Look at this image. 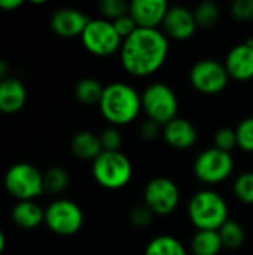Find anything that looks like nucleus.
<instances>
[{
    "mask_svg": "<svg viewBox=\"0 0 253 255\" xmlns=\"http://www.w3.org/2000/svg\"><path fill=\"white\" fill-rule=\"evenodd\" d=\"M170 40L160 28H137L124 39L119 57L124 70L136 78L157 73L167 61Z\"/></svg>",
    "mask_w": 253,
    "mask_h": 255,
    "instance_id": "f257e3e1",
    "label": "nucleus"
},
{
    "mask_svg": "<svg viewBox=\"0 0 253 255\" xmlns=\"http://www.w3.org/2000/svg\"><path fill=\"white\" fill-rule=\"evenodd\" d=\"M98 108L110 126L124 127L140 115L142 94L125 82H112L104 87Z\"/></svg>",
    "mask_w": 253,
    "mask_h": 255,
    "instance_id": "f03ea898",
    "label": "nucleus"
},
{
    "mask_svg": "<svg viewBox=\"0 0 253 255\" xmlns=\"http://www.w3.org/2000/svg\"><path fill=\"white\" fill-rule=\"evenodd\" d=\"M188 218L197 230L218 232L230 220V208L219 193L200 190L188 203Z\"/></svg>",
    "mask_w": 253,
    "mask_h": 255,
    "instance_id": "7ed1b4c3",
    "label": "nucleus"
},
{
    "mask_svg": "<svg viewBox=\"0 0 253 255\" xmlns=\"http://www.w3.org/2000/svg\"><path fill=\"white\" fill-rule=\"evenodd\" d=\"M92 178L106 190H121L133 178V164L121 151H103L91 166Z\"/></svg>",
    "mask_w": 253,
    "mask_h": 255,
    "instance_id": "20e7f679",
    "label": "nucleus"
},
{
    "mask_svg": "<svg viewBox=\"0 0 253 255\" xmlns=\"http://www.w3.org/2000/svg\"><path fill=\"white\" fill-rule=\"evenodd\" d=\"M142 111L148 120L164 127L177 118L179 100L171 87L164 82H154L142 93Z\"/></svg>",
    "mask_w": 253,
    "mask_h": 255,
    "instance_id": "39448f33",
    "label": "nucleus"
},
{
    "mask_svg": "<svg viewBox=\"0 0 253 255\" xmlns=\"http://www.w3.org/2000/svg\"><path fill=\"white\" fill-rule=\"evenodd\" d=\"M4 188L18 202L34 200L45 193L43 173L30 163H16L4 175Z\"/></svg>",
    "mask_w": 253,
    "mask_h": 255,
    "instance_id": "423d86ee",
    "label": "nucleus"
},
{
    "mask_svg": "<svg viewBox=\"0 0 253 255\" xmlns=\"http://www.w3.org/2000/svg\"><path fill=\"white\" fill-rule=\"evenodd\" d=\"M84 48L95 57H109L121 51L124 39L118 34L113 22L104 18L89 19L81 36Z\"/></svg>",
    "mask_w": 253,
    "mask_h": 255,
    "instance_id": "0eeeda50",
    "label": "nucleus"
},
{
    "mask_svg": "<svg viewBox=\"0 0 253 255\" xmlns=\"http://www.w3.org/2000/svg\"><path fill=\"white\" fill-rule=\"evenodd\" d=\"M233 155L215 146L201 151L194 161V175L206 185H218L225 182L233 175Z\"/></svg>",
    "mask_w": 253,
    "mask_h": 255,
    "instance_id": "6e6552de",
    "label": "nucleus"
},
{
    "mask_svg": "<svg viewBox=\"0 0 253 255\" xmlns=\"http://www.w3.org/2000/svg\"><path fill=\"white\" fill-rule=\"evenodd\" d=\"M46 227L58 236H73L84 226V212L69 199H57L45 209Z\"/></svg>",
    "mask_w": 253,
    "mask_h": 255,
    "instance_id": "1a4fd4ad",
    "label": "nucleus"
},
{
    "mask_svg": "<svg viewBox=\"0 0 253 255\" xmlns=\"http://www.w3.org/2000/svg\"><path fill=\"white\" fill-rule=\"evenodd\" d=\"M191 85L201 94L216 96L222 93L230 82V75L224 66L213 58H201L189 70Z\"/></svg>",
    "mask_w": 253,
    "mask_h": 255,
    "instance_id": "9d476101",
    "label": "nucleus"
},
{
    "mask_svg": "<svg viewBox=\"0 0 253 255\" xmlns=\"http://www.w3.org/2000/svg\"><path fill=\"white\" fill-rule=\"evenodd\" d=\"M180 202V190L177 184L167 176L151 179L143 191V203L157 215L167 217L176 211Z\"/></svg>",
    "mask_w": 253,
    "mask_h": 255,
    "instance_id": "9b49d317",
    "label": "nucleus"
},
{
    "mask_svg": "<svg viewBox=\"0 0 253 255\" xmlns=\"http://www.w3.org/2000/svg\"><path fill=\"white\" fill-rule=\"evenodd\" d=\"M198 25L195 22L194 12L189 10L185 6H170L164 22H163V31L169 39L177 40V42H185L189 40Z\"/></svg>",
    "mask_w": 253,
    "mask_h": 255,
    "instance_id": "f8f14e48",
    "label": "nucleus"
},
{
    "mask_svg": "<svg viewBox=\"0 0 253 255\" xmlns=\"http://www.w3.org/2000/svg\"><path fill=\"white\" fill-rule=\"evenodd\" d=\"M88 22L89 18L82 10L75 7H61L52 13L49 25L57 36L73 39L82 36Z\"/></svg>",
    "mask_w": 253,
    "mask_h": 255,
    "instance_id": "ddd939ff",
    "label": "nucleus"
},
{
    "mask_svg": "<svg viewBox=\"0 0 253 255\" xmlns=\"http://www.w3.org/2000/svg\"><path fill=\"white\" fill-rule=\"evenodd\" d=\"M166 0H133L128 13L139 28H158L169 10Z\"/></svg>",
    "mask_w": 253,
    "mask_h": 255,
    "instance_id": "4468645a",
    "label": "nucleus"
},
{
    "mask_svg": "<svg viewBox=\"0 0 253 255\" xmlns=\"http://www.w3.org/2000/svg\"><path fill=\"white\" fill-rule=\"evenodd\" d=\"M224 66L230 75V79L239 82L253 79V46L246 42L233 46L225 57Z\"/></svg>",
    "mask_w": 253,
    "mask_h": 255,
    "instance_id": "2eb2a0df",
    "label": "nucleus"
},
{
    "mask_svg": "<svg viewBox=\"0 0 253 255\" xmlns=\"http://www.w3.org/2000/svg\"><path fill=\"white\" fill-rule=\"evenodd\" d=\"M161 136L169 146L180 151L192 148L198 140V131L195 126L189 120L182 117H177L169 124H166L163 127Z\"/></svg>",
    "mask_w": 253,
    "mask_h": 255,
    "instance_id": "dca6fc26",
    "label": "nucleus"
},
{
    "mask_svg": "<svg viewBox=\"0 0 253 255\" xmlns=\"http://www.w3.org/2000/svg\"><path fill=\"white\" fill-rule=\"evenodd\" d=\"M27 102V90L16 78H6L0 82V112L12 115L19 112Z\"/></svg>",
    "mask_w": 253,
    "mask_h": 255,
    "instance_id": "f3484780",
    "label": "nucleus"
},
{
    "mask_svg": "<svg viewBox=\"0 0 253 255\" xmlns=\"http://www.w3.org/2000/svg\"><path fill=\"white\" fill-rule=\"evenodd\" d=\"M12 221L22 230H33L45 223V209L34 200L18 202L12 209Z\"/></svg>",
    "mask_w": 253,
    "mask_h": 255,
    "instance_id": "a211bd4d",
    "label": "nucleus"
},
{
    "mask_svg": "<svg viewBox=\"0 0 253 255\" xmlns=\"http://www.w3.org/2000/svg\"><path fill=\"white\" fill-rule=\"evenodd\" d=\"M70 148L75 157H78L79 160H85V161H94L103 152L98 134L88 131V130L78 131L72 137Z\"/></svg>",
    "mask_w": 253,
    "mask_h": 255,
    "instance_id": "6ab92c4d",
    "label": "nucleus"
},
{
    "mask_svg": "<svg viewBox=\"0 0 253 255\" xmlns=\"http://www.w3.org/2000/svg\"><path fill=\"white\" fill-rule=\"evenodd\" d=\"M224 250L219 232L197 230L191 239V253L194 255H219Z\"/></svg>",
    "mask_w": 253,
    "mask_h": 255,
    "instance_id": "aec40b11",
    "label": "nucleus"
},
{
    "mask_svg": "<svg viewBox=\"0 0 253 255\" xmlns=\"http://www.w3.org/2000/svg\"><path fill=\"white\" fill-rule=\"evenodd\" d=\"M143 255H188V251L177 238L161 235L146 245Z\"/></svg>",
    "mask_w": 253,
    "mask_h": 255,
    "instance_id": "412c9836",
    "label": "nucleus"
},
{
    "mask_svg": "<svg viewBox=\"0 0 253 255\" xmlns=\"http://www.w3.org/2000/svg\"><path fill=\"white\" fill-rule=\"evenodd\" d=\"M103 90H104V87L100 84V81H97L94 78H84L76 84L75 96L81 103L92 106V105L100 103Z\"/></svg>",
    "mask_w": 253,
    "mask_h": 255,
    "instance_id": "4be33fe9",
    "label": "nucleus"
},
{
    "mask_svg": "<svg viewBox=\"0 0 253 255\" xmlns=\"http://www.w3.org/2000/svg\"><path fill=\"white\" fill-rule=\"evenodd\" d=\"M218 232H219L222 245L227 250H233V251L239 250L243 247V244L246 241V232H245L243 226L234 220H228Z\"/></svg>",
    "mask_w": 253,
    "mask_h": 255,
    "instance_id": "5701e85b",
    "label": "nucleus"
},
{
    "mask_svg": "<svg viewBox=\"0 0 253 255\" xmlns=\"http://www.w3.org/2000/svg\"><path fill=\"white\" fill-rule=\"evenodd\" d=\"M69 182H70L69 173L60 166L51 167L43 173V190H45V193L60 194L69 187Z\"/></svg>",
    "mask_w": 253,
    "mask_h": 255,
    "instance_id": "b1692460",
    "label": "nucleus"
},
{
    "mask_svg": "<svg viewBox=\"0 0 253 255\" xmlns=\"http://www.w3.org/2000/svg\"><path fill=\"white\" fill-rule=\"evenodd\" d=\"M192 12L198 28H213L221 18L219 7L213 1H203Z\"/></svg>",
    "mask_w": 253,
    "mask_h": 255,
    "instance_id": "393cba45",
    "label": "nucleus"
},
{
    "mask_svg": "<svg viewBox=\"0 0 253 255\" xmlns=\"http://www.w3.org/2000/svg\"><path fill=\"white\" fill-rule=\"evenodd\" d=\"M233 193L243 205H253V172H245L234 179Z\"/></svg>",
    "mask_w": 253,
    "mask_h": 255,
    "instance_id": "a878e982",
    "label": "nucleus"
},
{
    "mask_svg": "<svg viewBox=\"0 0 253 255\" xmlns=\"http://www.w3.org/2000/svg\"><path fill=\"white\" fill-rule=\"evenodd\" d=\"M98 9H100L101 18L113 22L118 18L128 13L130 3H125L124 0H103V1H100Z\"/></svg>",
    "mask_w": 253,
    "mask_h": 255,
    "instance_id": "bb28decb",
    "label": "nucleus"
},
{
    "mask_svg": "<svg viewBox=\"0 0 253 255\" xmlns=\"http://www.w3.org/2000/svg\"><path fill=\"white\" fill-rule=\"evenodd\" d=\"M237 146L245 152H253V117H248L240 121L236 127Z\"/></svg>",
    "mask_w": 253,
    "mask_h": 255,
    "instance_id": "cd10ccee",
    "label": "nucleus"
},
{
    "mask_svg": "<svg viewBox=\"0 0 253 255\" xmlns=\"http://www.w3.org/2000/svg\"><path fill=\"white\" fill-rule=\"evenodd\" d=\"M98 137H100V143H101L103 151H110V152L121 151L124 137H122L119 127L109 126L98 134Z\"/></svg>",
    "mask_w": 253,
    "mask_h": 255,
    "instance_id": "c85d7f7f",
    "label": "nucleus"
},
{
    "mask_svg": "<svg viewBox=\"0 0 253 255\" xmlns=\"http://www.w3.org/2000/svg\"><path fill=\"white\" fill-rule=\"evenodd\" d=\"M213 146L225 151V152H231L236 146H237V134H236V128L231 127H222L215 133L213 137Z\"/></svg>",
    "mask_w": 253,
    "mask_h": 255,
    "instance_id": "c756f323",
    "label": "nucleus"
},
{
    "mask_svg": "<svg viewBox=\"0 0 253 255\" xmlns=\"http://www.w3.org/2000/svg\"><path fill=\"white\" fill-rule=\"evenodd\" d=\"M154 217H155V214L143 203V205H139V206L131 209L130 223L136 229H148L154 223Z\"/></svg>",
    "mask_w": 253,
    "mask_h": 255,
    "instance_id": "7c9ffc66",
    "label": "nucleus"
},
{
    "mask_svg": "<svg viewBox=\"0 0 253 255\" xmlns=\"http://www.w3.org/2000/svg\"><path fill=\"white\" fill-rule=\"evenodd\" d=\"M231 15L237 21L253 19V0H236L231 4Z\"/></svg>",
    "mask_w": 253,
    "mask_h": 255,
    "instance_id": "2f4dec72",
    "label": "nucleus"
},
{
    "mask_svg": "<svg viewBox=\"0 0 253 255\" xmlns=\"http://www.w3.org/2000/svg\"><path fill=\"white\" fill-rule=\"evenodd\" d=\"M113 27H115V30L118 31V34H119L122 39H127L130 34H133V33L139 28V27L136 25L134 19L130 16V13H127V15L118 18L116 21H113Z\"/></svg>",
    "mask_w": 253,
    "mask_h": 255,
    "instance_id": "473e14b6",
    "label": "nucleus"
},
{
    "mask_svg": "<svg viewBox=\"0 0 253 255\" xmlns=\"http://www.w3.org/2000/svg\"><path fill=\"white\" fill-rule=\"evenodd\" d=\"M139 133H140V137L145 139V140H154L157 139L160 134H163V127L151 120H146L140 124V128H139Z\"/></svg>",
    "mask_w": 253,
    "mask_h": 255,
    "instance_id": "72a5a7b5",
    "label": "nucleus"
},
{
    "mask_svg": "<svg viewBox=\"0 0 253 255\" xmlns=\"http://www.w3.org/2000/svg\"><path fill=\"white\" fill-rule=\"evenodd\" d=\"M22 6V0H0V9L4 12H12Z\"/></svg>",
    "mask_w": 253,
    "mask_h": 255,
    "instance_id": "f704fd0d",
    "label": "nucleus"
},
{
    "mask_svg": "<svg viewBox=\"0 0 253 255\" xmlns=\"http://www.w3.org/2000/svg\"><path fill=\"white\" fill-rule=\"evenodd\" d=\"M7 64H6V61L3 60V58H0V82L1 81H4L6 78H7Z\"/></svg>",
    "mask_w": 253,
    "mask_h": 255,
    "instance_id": "c9c22d12",
    "label": "nucleus"
},
{
    "mask_svg": "<svg viewBox=\"0 0 253 255\" xmlns=\"http://www.w3.org/2000/svg\"><path fill=\"white\" fill-rule=\"evenodd\" d=\"M4 247H6V238H4L3 232L0 230V254L4 251Z\"/></svg>",
    "mask_w": 253,
    "mask_h": 255,
    "instance_id": "e433bc0d",
    "label": "nucleus"
}]
</instances>
